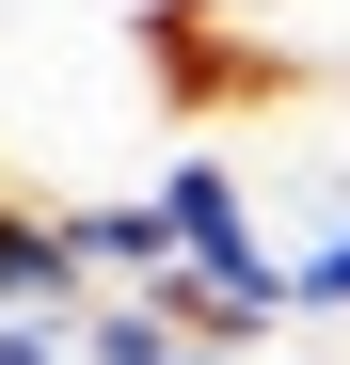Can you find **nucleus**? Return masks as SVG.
Returning <instances> with one entry per match:
<instances>
[{
  "label": "nucleus",
  "instance_id": "nucleus-3",
  "mask_svg": "<svg viewBox=\"0 0 350 365\" xmlns=\"http://www.w3.org/2000/svg\"><path fill=\"white\" fill-rule=\"evenodd\" d=\"M0 365H80V302H32V318H0Z\"/></svg>",
  "mask_w": 350,
  "mask_h": 365
},
{
  "label": "nucleus",
  "instance_id": "nucleus-1",
  "mask_svg": "<svg viewBox=\"0 0 350 365\" xmlns=\"http://www.w3.org/2000/svg\"><path fill=\"white\" fill-rule=\"evenodd\" d=\"M32 302H96V270L64 255V207L0 191V318H32Z\"/></svg>",
  "mask_w": 350,
  "mask_h": 365
},
{
  "label": "nucleus",
  "instance_id": "nucleus-4",
  "mask_svg": "<svg viewBox=\"0 0 350 365\" xmlns=\"http://www.w3.org/2000/svg\"><path fill=\"white\" fill-rule=\"evenodd\" d=\"M175 16H223V0H175Z\"/></svg>",
  "mask_w": 350,
  "mask_h": 365
},
{
  "label": "nucleus",
  "instance_id": "nucleus-2",
  "mask_svg": "<svg viewBox=\"0 0 350 365\" xmlns=\"http://www.w3.org/2000/svg\"><path fill=\"white\" fill-rule=\"evenodd\" d=\"M303 318H350V222L286 238V334H303Z\"/></svg>",
  "mask_w": 350,
  "mask_h": 365
}]
</instances>
